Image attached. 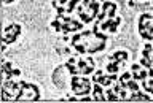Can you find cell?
Instances as JSON below:
<instances>
[{"instance_id": "obj_1", "label": "cell", "mask_w": 153, "mask_h": 103, "mask_svg": "<svg viewBox=\"0 0 153 103\" xmlns=\"http://www.w3.org/2000/svg\"><path fill=\"white\" fill-rule=\"evenodd\" d=\"M70 86H72V91L76 97H83V95H88V94L93 92V79L91 78H81L78 75H74L70 78Z\"/></svg>"}, {"instance_id": "obj_2", "label": "cell", "mask_w": 153, "mask_h": 103, "mask_svg": "<svg viewBox=\"0 0 153 103\" xmlns=\"http://www.w3.org/2000/svg\"><path fill=\"white\" fill-rule=\"evenodd\" d=\"M104 86L99 83H93V98L96 102H107V95H105Z\"/></svg>"}, {"instance_id": "obj_3", "label": "cell", "mask_w": 153, "mask_h": 103, "mask_svg": "<svg viewBox=\"0 0 153 103\" xmlns=\"http://www.w3.org/2000/svg\"><path fill=\"white\" fill-rule=\"evenodd\" d=\"M100 8H102V5H100V0H96V2L91 3V5L86 8V10H88V13L91 15V18H93V19H97V15L100 13Z\"/></svg>"}, {"instance_id": "obj_4", "label": "cell", "mask_w": 153, "mask_h": 103, "mask_svg": "<svg viewBox=\"0 0 153 103\" xmlns=\"http://www.w3.org/2000/svg\"><path fill=\"white\" fill-rule=\"evenodd\" d=\"M129 54L128 51H115V53L110 56V60H118V62H124V60H128Z\"/></svg>"}, {"instance_id": "obj_5", "label": "cell", "mask_w": 153, "mask_h": 103, "mask_svg": "<svg viewBox=\"0 0 153 103\" xmlns=\"http://www.w3.org/2000/svg\"><path fill=\"white\" fill-rule=\"evenodd\" d=\"M105 95H107V102H118V100H121L120 95L113 91L112 87H105Z\"/></svg>"}, {"instance_id": "obj_6", "label": "cell", "mask_w": 153, "mask_h": 103, "mask_svg": "<svg viewBox=\"0 0 153 103\" xmlns=\"http://www.w3.org/2000/svg\"><path fill=\"white\" fill-rule=\"evenodd\" d=\"M128 100H150V95H147V94H143L140 91H136L128 97Z\"/></svg>"}, {"instance_id": "obj_7", "label": "cell", "mask_w": 153, "mask_h": 103, "mask_svg": "<svg viewBox=\"0 0 153 103\" xmlns=\"http://www.w3.org/2000/svg\"><path fill=\"white\" fill-rule=\"evenodd\" d=\"M124 87L128 89V91L131 92H136V91H140V86H139V81H136V79H128L126 84H124Z\"/></svg>"}, {"instance_id": "obj_8", "label": "cell", "mask_w": 153, "mask_h": 103, "mask_svg": "<svg viewBox=\"0 0 153 103\" xmlns=\"http://www.w3.org/2000/svg\"><path fill=\"white\" fill-rule=\"evenodd\" d=\"M64 67H65L67 70H69L70 76H74V75H80V73H81V70H80L78 67H76V65H75L74 62H70V60H69V62H65V64H64Z\"/></svg>"}, {"instance_id": "obj_9", "label": "cell", "mask_w": 153, "mask_h": 103, "mask_svg": "<svg viewBox=\"0 0 153 103\" xmlns=\"http://www.w3.org/2000/svg\"><path fill=\"white\" fill-rule=\"evenodd\" d=\"M120 64L121 62H118V60H112V62H108L107 65H105V70H107L108 73H118Z\"/></svg>"}, {"instance_id": "obj_10", "label": "cell", "mask_w": 153, "mask_h": 103, "mask_svg": "<svg viewBox=\"0 0 153 103\" xmlns=\"http://www.w3.org/2000/svg\"><path fill=\"white\" fill-rule=\"evenodd\" d=\"M78 18H80L81 22H85V24H89V22H94V21H96V19H93V18H91V15H89L88 11L78 13Z\"/></svg>"}, {"instance_id": "obj_11", "label": "cell", "mask_w": 153, "mask_h": 103, "mask_svg": "<svg viewBox=\"0 0 153 103\" xmlns=\"http://www.w3.org/2000/svg\"><path fill=\"white\" fill-rule=\"evenodd\" d=\"M80 3H81V0H70V2L67 3V7H65L67 8V15H72V13L75 11V8L78 7Z\"/></svg>"}, {"instance_id": "obj_12", "label": "cell", "mask_w": 153, "mask_h": 103, "mask_svg": "<svg viewBox=\"0 0 153 103\" xmlns=\"http://www.w3.org/2000/svg\"><path fill=\"white\" fill-rule=\"evenodd\" d=\"M72 48L75 49L76 54H88V48H86V45L83 43V41L78 43V45H75V46H72Z\"/></svg>"}, {"instance_id": "obj_13", "label": "cell", "mask_w": 153, "mask_h": 103, "mask_svg": "<svg viewBox=\"0 0 153 103\" xmlns=\"http://www.w3.org/2000/svg\"><path fill=\"white\" fill-rule=\"evenodd\" d=\"M110 10H118L117 3H115V2H104V3H102V11H105V13L108 15Z\"/></svg>"}, {"instance_id": "obj_14", "label": "cell", "mask_w": 153, "mask_h": 103, "mask_svg": "<svg viewBox=\"0 0 153 103\" xmlns=\"http://www.w3.org/2000/svg\"><path fill=\"white\" fill-rule=\"evenodd\" d=\"M120 24H121V18H120V16H117V18H115V19H113V24L110 26V29H108V32H110V34H115Z\"/></svg>"}, {"instance_id": "obj_15", "label": "cell", "mask_w": 153, "mask_h": 103, "mask_svg": "<svg viewBox=\"0 0 153 103\" xmlns=\"http://www.w3.org/2000/svg\"><path fill=\"white\" fill-rule=\"evenodd\" d=\"M81 40H83V37H81L80 32H76V34H74V37L70 38V46H75V45L81 43Z\"/></svg>"}, {"instance_id": "obj_16", "label": "cell", "mask_w": 153, "mask_h": 103, "mask_svg": "<svg viewBox=\"0 0 153 103\" xmlns=\"http://www.w3.org/2000/svg\"><path fill=\"white\" fill-rule=\"evenodd\" d=\"M51 27H53L56 32H62V21L57 19V18H56V19H53V21H51Z\"/></svg>"}, {"instance_id": "obj_17", "label": "cell", "mask_w": 153, "mask_h": 103, "mask_svg": "<svg viewBox=\"0 0 153 103\" xmlns=\"http://www.w3.org/2000/svg\"><path fill=\"white\" fill-rule=\"evenodd\" d=\"M140 65H142V67H143V68H147V70H150V68L153 67V62H152V60H150V59H145V57H142V59H140Z\"/></svg>"}, {"instance_id": "obj_18", "label": "cell", "mask_w": 153, "mask_h": 103, "mask_svg": "<svg viewBox=\"0 0 153 103\" xmlns=\"http://www.w3.org/2000/svg\"><path fill=\"white\" fill-rule=\"evenodd\" d=\"M94 73V65H88V67H85L81 70L80 75H83V76H88V75H93Z\"/></svg>"}, {"instance_id": "obj_19", "label": "cell", "mask_w": 153, "mask_h": 103, "mask_svg": "<svg viewBox=\"0 0 153 103\" xmlns=\"http://www.w3.org/2000/svg\"><path fill=\"white\" fill-rule=\"evenodd\" d=\"M131 78H132V73L124 72V73L121 75V76H118V81H120V83H126L128 79H131Z\"/></svg>"}, {"instance_id": "obj_20", "label": "cell", "mask_w": 153, "mask_h": 103, "mask_svg": "<svg viewBox=\"0 0 153 103\" xmlns=\"http://www.w3.org/2000/svg\"><path fill=\"white\" fill-rule=\"evenodd\" d=\"M88 65H89V64L86 62L85 59H78V60H76V67H78L80 70H83L85 67H88Z\"/></svg>"}, {"instance_id": "obj_21", "label": "cell", "mask_w": 153, "mask_h": 103, "mask_svg": "<svg viewBox=\"0 0 153 103\" xmlns=\"http://www.w3.org/2000/svg\"><path fill=\"white\" fill-rule=\"evenodd\" d=\"M142 87H143V91H145V92H148V94H152V95H153V86H148V84L142 83Z\"/></svg>"}, {"instance_id": "obj_22", "label": "cell", "mask_w": 153, "mask_h": 103, "mask_svg": "<svg viewBox=\"0 0 153 103\" xmlns=\"http://www.w3.org/2000/svg\"><path fill=\"white\" fill-rule=\"evenodd\" d=\"M140 67H142L140 64H132L131 65V70H132V72H140V70H142Z\"/></svg>"}, {"instance_id": "obj_23", "label": "cell", "mask_w": 153, "mask_h": 103, "mask_svg": "<svg viewBox=\"0 0 153 103\" xmlns=\"http://www.w3.org/2000/svg\"><path fill=\"white\" fill-rule=\"evenodd\" d=\"M94 2H96V0H81V5H83L85 8H88L91 3H94Z\"/></svg>"}, {"instance_id": "obj_24", "label": "cell", "mask_w": 153, "mask_h": 103, "mask_svg": "<svg viewBox=\"0 0 153 103\" xmlns=\"http://www.w3.org/2000/svg\"><path fill=\"white\" fill-rule=\"evenodd\" d=\"M13 76H14V78H18V76H21V70H19V68H16V67H14V68H13Z\"/></svg>"}, {"instance_id": "obj_25", "label": "cell", "mask_w": 153, "mask_h": 103, "mask_svg": "<svg viewBox=\"0 0 153 103\" xmlns=\"http://www.w3.org/2000/svg\"><path fill=\"white\" fill-rule=\"evenodd\" d=\"M136 3H137V0H129L128 5H129V7H136Z\"/></svg>"}, {"instance_id": "obj_26", "label": "cell", "mask_w": 153, "mask_h": 103, "mask_svg": "<svg viewBox=\"0 0 153 103\" xmlns=\"http://www.w3.org/2000/svg\"><path fill=\"white\" fill-rule=\"evenodd\" d=\"M86 62H88L89 65H94V60H93V57H88V59H86Z\"/></svg>"}, {"instance_id": "obj_27", "label": "cell", "mask_w": 153, "mask_h": 103, "mask_svg": "<svg viewBox=\"0 0 153 103\" xmlns=\"http://www.w3.org/2000/svg\"><path fill=\"white\" fill-rule=\"evenodd\" d=\"M148 76H150V78H153V67H152L150 70H148Z\"/></svg>"}, {"instance_id": "obj_28", "label": "cell", "mask_w": 153, "mask_h": 103, "mask_svg": "<svg viewBox=\"0 0 153 103\" xmlns=\"http://www.w3.org/2000/svg\"><path fill=\"white\" fill-rule=\"evenodd\" d=\"M13 2H16V0H7V3H13Z\"/></svg>"}, {"instance_id": "obj_29", "label": "cell", "mask_w": 153, "mask_h": 103, "mask_svg": "<svg viewBox=\"0 0 153 103\" xmlns=\"http://www.w3.org/2000/svg\"><path fill=\"white\" fill-rule=\"evenodd\" d=\"M2 2H5V3H7V0H2Z\"/></svg>"}]
</instances>
